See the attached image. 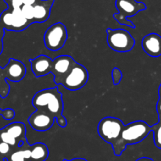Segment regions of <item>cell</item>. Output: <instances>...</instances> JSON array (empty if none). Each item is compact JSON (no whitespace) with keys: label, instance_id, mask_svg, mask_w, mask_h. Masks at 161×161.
I'll list each match as a JSON object with an SVG mask.
<instances>
[{"label":"cell","instance_id":"277c9868","mask_svg":"<svg viewBox=\"0 0 161 161\" xmlns=\"http://www.w3.org/2000/svg\"><path fill=\"white\" fill-rule=\"evenodd\" d=\"M115 7L119 13L114 14L113 18L120 25L134 29L135 25L132 21L127 19V17H132L140 11L146 10L144 3L137 2L136 0H116Z\"/></svg>","mask_w":161,"mask_h":161},{"label":"cell","instance_id":"3957f363","mask_svg":"<svg viewBox=\"0 0 161 161\" xmlns=\"http://www.w3.org/2000/svg\"><path fill=\"white\" fill-rule=\"evenodd\" d=\"M107 42L113 51L117 52H130L135 45V40L128 31L123 29H107Z\"/></svg>","mask_w":161,"mask_h":161},{"label":"cell","instance_id":"8992f818","mask_svg":"<svg viewBox=\"0 0 161 161\" xmlns=\"http://www.w3.org/2000/svg\"><path fill=\"white\" fill-rule=\"evenodd\" d=\"M0 23L5 30L21 32L27 29L32 23L22 14L21 8H7L0 14Z\"/></svg>","mask_w":161,"mask_h":161},{"label":"cell","instance_id":"5bb4252c","mask_svg":"<svg viewBox=\"0 0 161 161\" xmlns=\"http://www.w3.org/2000/svg\"><path fill=\"white\" fill-rule=\"evenodd\" d=\"M54 2L55 0H40L33 6L34 22L43 23L48 19Z\"/></svg>","mask_w":161,"mask_h":161},{"label":"cell","instance_id":"4dcf8cb0","mask_svg":"<svg viewBox=\"0 0 161 161\" xmlns=\"http://www.w3.org/2000/svg\"><path fill=\"white\" fill-rule=\"evenodd\" d=\"M3 51V40H0V55L2 54Z\"/></svg>","mask_w":161,"mask_h":161},{"label":"cell","instance_id":"f546056e","mask_svg":"<svg viewBox=\"0 0 161 161\" xmlns=\"http://www.w3.org/2000/svg\"><path fill=\"white\" fill-rule=\"evenodd\" d=\"M136 161H154V160H153V159H152L151 158L142 157V158H139V159H137Z\"/></svg>","mask_w":161,"mask_h":161},{"label":"cell","instance_id":"ba28073f","mask_svg":"<svg viewBox=\"0 0 161 161\" xmlns=\"http://www.w3.org/2000/svg\"><path fill=\"white\" fill-rule=\"evenodd\" d=\"M89 80V72L82 65L76 63L61 81L63 87L70 91L82 89Z\"/></svg>","mask_w":161,"mask_h":161},{"label":"cell","instance_id":"ffe728a7","mask_svg":"<svg viewBox=\"0 0 161 161\" xmlns=\"http://www.w3.org/2000/svg\"><path fill=\"white\" fill-rule=\"evenodd\" d=\"M0 141L9 144L14 148H17V147L19 146V143L14 138H13L3 128L0 129Z\"/></svg>","mask_w":161,"mask_h":161},{"label":"cell","instance_id":"4fadbf2b","mask_svg":"<svg viewBox=\"0 0 161 161\" xmlns=\"http://www.w3.org/2000/svg\"><path fill=\"white\" fill-rule=\"evenodd\" d=\"M29 61L32 72L36 77H44L52 73L53 60L47 55H39L36 58L30 59Z\"/></svg>","mask_w":161,"mask_h":161},{"label":"cell","instance_id":"836d02e7","mask_svg":"<svg viewBox=\"0 0 161 161\" xmlns=\"http://www.w3.org/2000/svg\"><path fill=\"white\" fill-rule=\"evenodd\" d=\"M0 161H7V159H3V158H0Z\"/></svg>","mask_w":161,"mask_h":161},{"label":"cell","instance_id":"d4e9b609","mask_svg":"<svg viewBox=\"0 0 161 161\" xmlns=\"http://www.w3.org/2000/svg\"><path fill=\"white\" fill-rule=\"evenodd\" d=\"M23 6L22 0H12L11 3L7 7L10 9H17L21 8Z\"/></svg>","mask_w":161,"mask_h":161},{"label":"cell","instance_id":"83f0119b","mask_svg":"<svg viewBox=\"0 0 161 161\" xmlns=\"http://www.w3.org/2000/svg\"><path fill=\"white\" fill-rule=\"evenodd\" d=\"M4 35H5V29L0 23V40H3Z\"/></svg>","mask_w":161,"mask_h":161},{"label":"cell","instance_id":"9c48e42d","mask_svg":"<svg viewBox=\"0 0 161 161\" xmlns=\"http://www.w3.org/2000/svg\"><path fill=\"white\" fill-rule=\"evenodd\" d=\"M55 118L47 111L36 109L28 119V123L31 127L38 132H45L52 128Z\"/></svg>","mask_w":161,"mask_h":161},{"label":"cell","instance_id":"6da1fadb","mask_svg":"<svg viewBox=\"0 0 161 161\" xmlns=\"http://www.w3.org/2000/svg\"><path fill=\"white\" fill-rule=\"evenodd\" d=\"M32 105L36 109H44L55 118L56 123L62 128L67 126V121L63 115V95L57 87L37 92L32 98Z\"/></svg>","mask_w":161,"mask_h":161},{"label":"cell","instance_id":"d6a6232c","mask_svg":"<svg viewBox=\"0 0 161 161\" xmlns=\"http://www.w3.org/2000/svg\"><path fill=\"white\" fill-rule=\"evenodd\" d=\"M11 1H12V0H4V2H5L6 3H7V6H8L9 4H10V3H11Z\"/></svg>","mask_w":161,"mask_h":161},{"label":"cell","instance_id":"2e32d148","mask_svg":"<svg viewBox=\"0 0 161 161\" xmlns=\"http://www.w3.org/2000/svg\"><path fill=\"white\" fill-rule=\"evenodd\" d=\"M27 140L24 141L21 145L17 147L7 158V161H30V148Z\"/></svg>","mask_w":161,"mask_h":161},{"label":"cell","instance_id":"5b68a950","mask_svg":"<svg viewBox=\"0 0 161 161\" xmlns=\"http://www.w3.org/2000/svg\"><path fill=\"white\" fill-rule=\"evenodd\" d=\"M124 126L121 119L108 116L100 120L97 126V132L104 142L112 145L120 137Z\"/></svg>","mask_w":161,"mask_h":161},{"label":"cell","instance_id":"8fae6325","mask_svg":"<svg viewBox=\"0 0 161 161\" xmlns=\"http://www.w3.org/2000/svg\"><path fill=\"white\" fill-rule=\"evenodd\" d=\"M3 69L7 79L12 82H19L26 74L25 65L14 58H10Z\"/></svg>","mask_w":161,"mask_h":161},{"label":"cell","instance_id":"484cf974","mask_svg":"<svg viewBox=\"0 0 161 161\" xmlns=\"http://www.w3.org/2000/svg\"><path fill=\"white\" fill-rule=\"evenodd\" d=\"M40 0H22L23 5H29V6H32L37 3Z\"/></svg>","mask_w":161,"mask_h":161},{"label":"cell","instance_id":"9a60e30c","mask_svg":"<svg viewBox=\"0 0 161 161\" xmlns=\"http://www.w3.org/2000/svg\"><path fill=\"white\" fill-rule=\"evenodd\" d=\"M3 129L19 143V146L21 145L24 141L27 140L26 127L24 123H20V122H15V123L8 124L7 126L3 127Z\"/></svg>","mask_w":161,"mask_h":161},{"label":"cell","instance_id":"d6986e66","mask_svg":"<svg viewBox=\"0 0 161 161\" xmlns=\"http://www.w3.org/2000/svg\"><path fill=\"white\" fill-rule=\"evenodd\" d=\"M152 132H153L154 144L158 148L161 149V120L151 126Z\"/></svg>","mask_w":161,"mask_h":161},{"label":"cell","instance_id":"7402d4cb","mask_svg":"<svg viewBox=\"0 0 161 161\" xmlns=\"http://www.w3.org/2000/svg\"><path fill=\"white\" fill-rule=\"evenodd\" d=\"M21 12L22 14L28 21H30L31 23H34L33 21V17H34V12H33V7L32 6L29 5H23L21 7Z\"/></svg>","mask_w":161,"mask_h":161},{"label":"cell","instance_id":"4316f807","mask_svg":"<svg viewBox=\"0 0 161 161\" xmlns=\"http://www.w3.org/2000/svg\"><path fill=\"white\" fill-rule=\"evenodd\" d=\"M156 111H157L159 120H161V99L159 98V100L156 104Z\"/></svg>","mask_w":161,"mask_h":161},{"label":"cell","instance_id":"603a6c76","mask_svg":"<svg viewBox=\"0 0 161 161\" xmlns=\"http://www.w3.org/2000/svg\"><path fill=\"white\" fill-rule=\"evenodd\" d=\"M111 77H112V81L114 85H119L123 78V74L120 69L117 67H114L111 72Z\"/></svg>","mask_w":161,"mask_h":161},{"label":"cell","instance_id":"7a4b0ae2","mask_svg":"<svg viewBox=\"0 0 161 161\" xmlns=\"http://www.w3.org/2000/svg\"><path fill=\"white\" fill-rule=\"evenodd\" d=\"M152 132L151 126L144 121H134L123 127L120 137L111 145L115 156H121L126 147L142 142Z\"/></svg>","mask_w":161,"mask_h":161},{"label":"cell","instance_id":"30bf717a","mask_svg":"<svg viewBox=\"0 0 161 161\" xmlns=\"http://www.w3.org/2000/svg\"><path fill=\"white\" fill-rule=\"evenodd\" d=\"M77 63L69 55L58 56L52 62V74L54 76V82L56 85L61 84L65 76L69 72L74 64Z\"/></svg>","mask_w":161,"mask_h":161},{"label":"cell","instance_id":"7c38bea8","mask_svg":"<svg viewBox=\"0 0 161 161\" xmlns=\"http://www.w3.org/2000/svg\"><path fill=\"white\" fill-rule=\"evenodd\" d=\"M142 47L144 52L151 57H159L161 55V36L157 33H149L143 37Z\"/></svg>","mask_w":161,"mask_h":161},{"label":"cell","instance_id":"1f68e13d","mask_svg":"<svg viewBox=\"0 0 161 161\" xmlns=\"http://www.w3.org/2000/svg\"><path fill=\"white\" fill-rule=\"evenodd\" d=\"M158 92H159V98L161 99V84H160V86H159V91H158Z\"/></svg>","mask_w":161,"mask_h":161},{"label":"cell","instance_id":"e0dca14e","mask_svg":"<svg viewBox=\"0 0 161 161\" xmlns=\"http://www.w3.org/2000/svg\"><path fill=\"white\" fill-rule=\"evenodd\" d=\"M30 161H45L49 156V150L47 145L41 142L29 145Z\"/></svg>","mask_w":161,"mask_h":161},{"label":"cell","instance_id":"f1b7e54d","mask_svg":"<svg viewBox=\"0 0 161 161\" xmlns=\"http://www.w3.org/2000/svg\"><path fill=\"white\" fill-rule=\"evenodd\" d=\"M63 161H88L87 159H83V158H74V159H70V160H68V159H64Z\"/></svg>","mask_w":161,"mask_h":161},{"label":"cell","instance_id":"ac0fdd59","mask_svg":"<svg viewBox=\"0 0 161 161\" xmlns=\"http://www.w3.org/2000/svg\"><path fill=\"white\" fill-rule=\"evenodd\" d=\"M7 80L3 68L0 66V97L3 99L6 98L10 93V86Z\"/></svg>","mask_w":161,"mask_h":161},{"label":"cell","instance_id":"cb8c5ba5","mask_svg":"<svg viewBox=\"0 0 161 161\" xmlns=\"http://www.w3.org/2000/svg\"><path fill=\"white\" fill-rule=\"evenodd\" d=\"M0 115H3V118L7 120H11L14 118L15 112L11 108H7V109L2 110L0 109Z\"/></svg>","mask_w":161,"mask_h":161},{"label":"cell","instance_id":"44dd1931","mask_svg":"<svg viewBox=\"0 0 161 161\" xmlns=\"http://www.w3.org/2000/svg\"><path fill=\"white\" fill-rule=\"evenodd\" d=\"M15 148H14L13 146L10 145L9 144L0 141V158L7 159Z\"/></svg>","mask_w":161,"mask_h":161},{"label":"cell","instance_id":"52a82bcc","mask_svg":"<svg viewBox=\"0 0 161 161\" xmlns=\"http://www.w3.org/2000/svg\"><path fill=\"white\" fill-rule=\"evenodd\" d=\"M67 29L64 24L57 22L51 25L44 33V40L45 47L52 52L63 48L67 40Z\"/></svg>","mask_w":161,"mask_h":161}]
</instances>
